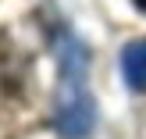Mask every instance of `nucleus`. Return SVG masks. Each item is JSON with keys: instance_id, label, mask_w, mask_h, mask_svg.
I'll return each mask as SVG.
<instances>
[{"instance_id": "nucleus-1", "label": "nucleus", "mask_w": 146, "mask_h": 139, "mask_svg": "<svg viewBox=\"0 0 146 139\" xmlns=\"http://www.w3.org/2000/svg\"><path fill=\"white\" fill-rule=\"evenodd\" d=\"M61 71H64V86H61V96H57V128L61 136L71 139H82L93 128V100L89 89H86V61L78 54L75 39H61Z\"/></svg>"}, {"instance_id": "nucleus-2", "label": "nucleus", "mask_w": 146, "mask_h": 139, "mask_svg": "<svg viewBox=\"0 0 146 139\" xmlns=\"http://www.w3.org/2000/svg\"><path fill=\"white\" fill-rule=\"evenodd\" d=\"M21 78H25V61H21V50L0 32V96H11L21 89Z\"/></svg>"}, {"instance_id": "nucleus-3", "label": "nucleus", "mask_w": 146, "mask_h": 139, "mask_svg": "<svg viewBox=\"0 0 146 139\" xmlns=\"http://www.w3.org/2000/svg\"><path fill=\"white\" fill-rule=\"evenodd\" d=\"M121 75L135 93H146V39H135L121 50Z\"/></svg>"}, {"instance_id": "nucleus-4", "label": "nucleus", "mask_w": 146, "mask_h": 139, "mask_svg": "<svg viewBox=\"0 0 146 139\" xmlns=\"http://www.w3.org/2000/svg\"><path fill=\"white\" fill-rule=\"evenodd\" d=\"M132 4H135V7H139V11L146 14V0H132Z\"/></svg>"}]
</instances>
